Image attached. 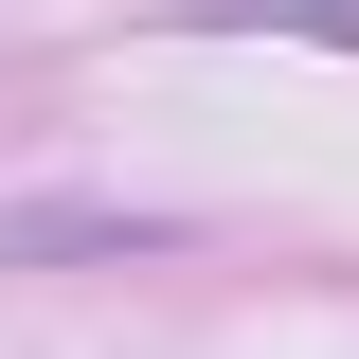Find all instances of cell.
<instances>
[{"instance_id": "obj_1", "label": "cell", "mask_w": 359, "mask_h": 359, "mask_svg": "<svg viewBox=\"0 0 359 359\" xmlns=\"http://www.w3.org/2000/svg\"><path fill=\"white\" fill-rule=\"evenodd\" d=\"M54 252H162V216H126V198H18V216H0V269H54Z\"/></svg>"}, {"instance_id": "obj_2", "label": "cell", "mask_w": 359, "mask_h": 359, "mask_svg": "<svg viewBox=\"0 0 359 359\" xmlns=\"http://www.w3.org/2000/svg\"><path fill=\"white\" fill-rule=\"evenodd\" d=\"M162 18H269V36H323V54H359V0H162Z\"/></svg>"}]
</instances>
